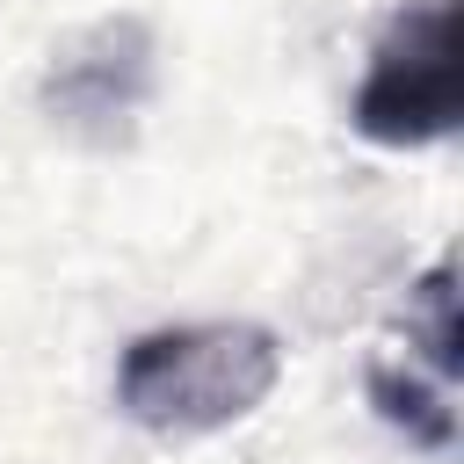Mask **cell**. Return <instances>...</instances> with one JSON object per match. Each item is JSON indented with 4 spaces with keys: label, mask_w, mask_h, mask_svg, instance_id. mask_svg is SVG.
Listing matches in <instances>:
<instances>
[{
    "label": "cell",
    "mask_w": 464,
    "mask_h": 464,
    "mask_svg": "<svg viewBox=\"0 0 464 464\" xmlns=\"http://www.w3.org/2000/svg\"><path fill=\"white\" fill-rule=\"evenodd\" d=\"M152 58H160V44H152L145 14H102L51 51L36 102L65 138L116 152V145H130L138 109L152 102Z\"/></svg>",
    "instance_id": "3"
},
{
    "label": "cell",
    "mask_w": 464,
    "mask_h": 464,
    "mask_svg": "<svg viewBox=\"0 0 464 464\" xmlns=\"http://www.w3.org/2000/svg\"><path fill=\"white\" fill-rule=\"evenodd\" d=\"M464 123V58H457V0L392 7L370 65L348 94V130L392 152L435 145Z\"/></svg>",
    "instance_id": "2"
},
{
    "label": "cell",
    "mask_w": 464,
    "mask_h": 464,
    "mask_svg": "<svg viewBox=\"0 0 464 464\" xmlns=\"http://www.w3.org/2000/svg\"><path fill=\"white\" fill-rule=\"evenodd\" d=\"M283 377V341L254 319L152 326L116 355V406L152 435H218Z\"/></svg>",
    "instance_id": "1"
},
{
    "label": "cell",
    "mask_w": 464,
    "mask_h": 464,
    "mask_svg": "<svg viewBox=\"0 0 464 464\" xmlns=\"http://www.w3.org/2000/svg\"><path fill=\"white\" fill-rule=\"evenodd\" d=\"M370 406L384 428H399L413 450L428 457H450L457 450V384H442L435 370H413V362H370Z\"/></svg>",
    "instance_id": "4"
}]
</instances>
